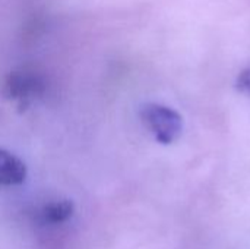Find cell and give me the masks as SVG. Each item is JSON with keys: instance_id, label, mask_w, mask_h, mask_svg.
I'll return each mask as SVG.
<instances>
[{"instance_id": "6da1fadb", "label": "cell", "mask_w": 250, "mask_h": 249, "mask_svg": "<svg viewBox=\"0 0 250 249\" xmlns=\"http://www.w3.org/2000/svg\"><path fill=\"white\" fill-rule=\"evenodd\" d=\"M141 119L146 129L161 144H171L182 135V116L167 106L155 103L145 104L141 110Z\"/></svg>"}, {"instance_id": "7a4b0ae2", "label": "cell", "mask_w": 250, "mask_h": 249, "mask_svg": "<svg viewBox=\"0 0 250 249\" xmlns=\"http://www.w3.org/2000/svg\"><path fill=\"white\" fill-rule=\"evenodd\" d=\"M44 91L42 79L29 70H18L12 72L3 87V92L10 100H18L21 103H28Z\"/></svg>"}, {"instance_id": "3957f363", "label": "cell", "mask_w": 250, "mask_h": 249, "mask_svg": "<svg viewBox=\"0 0 250 249\" xmlns=\"http://www.w3.org/2000/svg\"><path fill=\"white\" fill-rule=\"evenodd\" d=\"M26 178V167L15 154L0 148V185H21Z\"/></svg>"}, {"instance_id": "277c9868", "label": "cell", "mask_w": 250, "mask_h": 249, "mask_svg": "<svg viewBox=\"0 0 250 249\" xmlns=\"http://www.w3.org/2000/svg\"><path fill=\"white\" fill-rule=\"evenodd\" d=\"M73 210H75V207H73L72 201L62 200V201H54V203L47 204L42 210V216L48 223L57 225V223H63L67 219H70L73 214Z\"/></svg>"}, {"instance_id": "5b68a950", "label": "cell", "mask_w": 250, "mask_h": 249, "mask_svg": "<svg viewBox=\"0 0 250 249\" xmlns=\"http://www.w3.org/2000/svg\"><path fill=\"white\" fill-rule=\"evenodd\" d=\"M237 88L242 90L243 92L250 94V68L245 69L239 75V78H237Z\"/></svg>"}]
</instances>
